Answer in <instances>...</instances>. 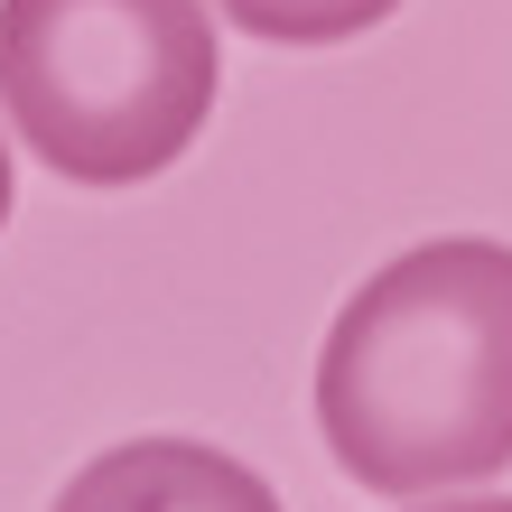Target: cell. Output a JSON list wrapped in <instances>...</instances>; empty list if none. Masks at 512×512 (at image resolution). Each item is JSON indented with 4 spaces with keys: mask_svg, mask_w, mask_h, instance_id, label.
<instances>
[{
    "mask_svg": "<svg viewBox=\"0 0 512 512\" xmlns=\"http://www.w3.org/2000/svg\"><path fill=\"white\" fill-rule=\"evenodd\" d=\"M317 429L391 503L494 485L512 466V243L447 233L382 261L317 345Z\"/></svg>",
    "mask_w": 512,
    "mask_h": 512,
    "instance_id": "1",
    "label": "cell"
},
{
    "mask_svg": "<svg viewBox=\"0 0 512 512\" xmlns=\"http://www.w3.org/2000/svg\"><path fill=\"white\" fill-rule=\"evenodd\" d=\"M0 233H10V140H0Z\"/></svg>",
    "mask_w": 512,
    "mask_h": 512,
    "instance_id": "6",
    "label": "cell"
},
{
    "mask_svg": "<svg viewBox=\"0 0 512 512\" xmlns=\"http://www.w3.org/2000/svg\"><path fill=\"white\" fill-rule=\"evenodd\" d=\"M47 512H289V503L205 438H131L103 447Z\"/></svg>",
    "mask_w": 512,
    "mask_h": 512,
    "instance_id": "3",
    "label": "cell"
},
{
    "mask_svg": "<svg viewBox=\"0 0 512 512\" xmlns=\"http://www.w3.org/2000/svg\"><path fill=\"white\" fill-rule=\"evenodd\" d=\"M419 512H512V494H457V503H419Z\"/></svg>",
    "mask_w": 512,
    "mask_h": 512,
    "instance_id": "5",
    "label": "cell"
},
{
    "mask_svg": "<svg viewBox=\"0 0 512 512\" xmlns=\"http://www.w3.org/2000/svg\"><path fill=\"white\" fill-rule=\"evenodd\" d=\"M215 10L243 38H270V47H345L364 28H382L401 0H215Z\"/></svg>",
    "mask_w": 512,
    "mask_h": 512,
    "instance_id": "4",
    "label": "cell"
},
{
    "mask_svg": "<svg viewBox=\"0 0 512 512\" xmlns=\"http://www.w3.org/2000/svg\"><path fill=\"white\" fill-rule=\"evenodd\" d=\"M205 0H0V122L66 187H140L215 122Z\"/></svg>",
    "mask_w": 512,
    "mask_h": 512,
    "instance_id": "2",
    "label": "cell"
}]
</instances>
